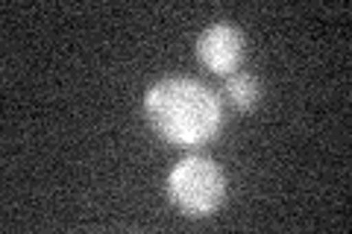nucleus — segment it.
I'll list each match as a JSON object with an SVG mask.
<instances>
[{"instance_id": "obj_1", "label": "nucleus", "mask_w": 352, "mask_h": 234, "mask_svg": "<svg viewBox=\"0 0 352 234\" xmlns=\"http://www.w3.org/2000/svg\"><path fill=\"white\" fill-rule=\"evenodd\" d=\"M153 129L173 147H200L212 141L223 124L220 97L194 76H164L144 94Z\"/></svg>"}, {"instance_id": "obj_2", "label": "nucleus", "mask_w": 352, "mask_h": 234, "mask_svg": "<svg viewBox=\"0 0 352 234\" xmlns=\"http://www.w3.org/2000/svg\"><path fill=\"white\" fill-rule=\"evenodd\" d=\"M168 196L185 217H212L226 199V176L206 155H188L168 173Z\"/></svg>"}, {"instance_id": "obj_3", "label": "nucleus", "mask_w": 352, "mask_h": 234, "mask_svg": "<svg viewBox=\"0 0 352 234\" xmlns=\"http://www.w3.org/2000/svg\"><path fill=\"white\" fill-rule=\"evenodd\" d=\"M244 50H247L244 32L235 24H229V21H217V24L206 27L200 32V38H197V56H200V62L212 73H220V76H229L241 68Z\"/></svg>"}, {"instance_id": "obj_4", "label": "nucleus", "mask_w": 352, "mask_h": 234, "mask_svg": "<svg viewBox=\"0 0 352 234\" xmlns=\"http://www.w3.org/2000/svg\"><path fill=\"white\" fill-rule=\"evenodd\" d=\"M223 97H226L235 108H241V111L252 108V106L258 103V82H256V76L247 73V71L229 73L226 82H223Z\"/></svg>"}]
</instances>
